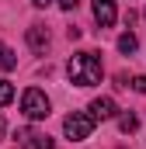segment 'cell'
Listing matches in <instances>:
<instances>
[{
	"mask_svg": "<svg viewBox=\"0 0 146 149\" xmlns=\"http://www.w3.org/2000/svg\"><path fill=\"white\" fill-rule=\"evenodd\" d=\"M94 17H98V24H101V28H111V24H115V17H118L115 0H94Z\"/></svg>",
	"mask_w": 146,
	"mask_h": 149,
	"instance_id": "5b68a950",
	"label": "cell"
},
{
	"mask_svg": "<svg viewBox=\"0 0 146 149\" xmlns=\"http://www.w3.org/2000/svg\"><path fill=\"white\" fill-rule=\"evenodd\" d=\"M14 142H18V149H52V139L45 132H35V128H18Z\"/></svg>",
	"mask_w": 146,
	"mask_h": 149,
	"instance_id": "277c9868",
	"label": "cell"
},
{
	"mask_svg": "<svg viewBox=\"0 0 146 149\" xmlns=\"http://www.w3.org/2000/svg\"><path fill=\"white\" fill-rule=\"evenodd\" d=\"M66 73H70V83H77V87H94V83H101L105 66L94 52H77L66 63Z\"/></svg>",
	"mask_w": 146,
	"mask_h": 149,
	"instance_id": "6da1fadb",
	"label": "cell"
},
{
	"mask_svg": "<svg viewBox=\"0 0 146 149\" xmlns=\"http://www.w3.org/2000/svg\"><path fill=\"white\" fill-rule=\"evenodd\" d=\"M28 45H32L35 52H45V49H49V31H45L42 24H32V28H28Z\"/></svg>",
	"mask_w": 146,
	"mask_h": 149,
	"instance_id": "8992f818",
	"label": "cell"
},
{
	"mask_svg": "<svg viewBox=\"0 0 146 149\" xmlns=\"http://www.w3.org/2000/svg\"><path fill=\"white\" fill-rule=\"evenodd\" d=\"M21 111L28 114L32 121H38V118H49V111H52V104H49V97L38 90V87H28L25 94H21Z\"/></svg>",
	"mask_w": 146,
	"mask_h": 149,
	"instance_id": "3957f363",
	"label": "cell"
},
{
	"mask_svg": "<svg viewBox=\"0 0 146 149\" xmlns=\"http://www.w3.org/2000/svg\"><path fill=\"white\" fill-rule=\"evenodd\" d=\"M91 111H94V118H115L118 108H115L111 97H98V101H91Z\"/></svg>",
	"mask_w": 146,
	"mask_h": 149,
	"instance_id": "52a82bcc",
	"label": "cell"
},
{
	"mask_svg": "<svg viewBox=\"0 0 146 149\" xmlns=\"http://www.w3.org/2000/svg\"><path fill=\"white\" fill-rule=\"evenodd\" d=\"M136 125H139V121H136V114H132V111L118 118V128H122V132H136Z\"/></svg>",
	"mask_w": 146,
	"mask_h": 149,
	"instance_id": "8fae6325",
	"label": "cell"
},
{
	"mask_svg": "<svg viewBox=\"0 0 146 149\" xmlns=\"http://www.w3.org/2000/svg\"><path fill=\"white\" fill-rule=\"evenodd\" d=\"M94 125H98L94 111H73V114H66V121H63V132L70 135L73 142H80V139H87V135L94 132Z\"/></svg>",
	"mask_w": 146,
	"mask_h": 149,
	"instance_id": "7a4b0ae2",
	"label": "cell"
},
{
	"mask_svg": "<svg viewBox=\"0 0 146 149\" xmlns=\"http://www.w3.org/2000/svg\"><path fill=\"white\" fill-rule=\"evenodd\" d=\"M32 3H35V7H49L52 0H32Z\"/></svg>",
	"mask_w": 146,
	"mask_h": 149,
	"instance_id": "5bb4252c",
	"label": "cell"
},
{
	"mask_svg": "<svg viewBox=\"0 0 146 149\" xmlns=\"http://www.w3.org/2000/svg\"><path fill=\"white\" fill-rule=\"evenodd\" d=\"M0 139H4V118H0Z\"/></svg>",
	"mask_w": 146,
	"mask_h": 149,
	"instance_id": "9a60e30c",
	"label": "cell"
},
{
	"mask_svg": "<svg viewBox=\"0 0 146 149\" xmlns=\"http://www.w3.org/2000/svg\"><path fill=\"white\" fill-rule=\"evenodd\" d=\"M77 3H80V0H59V7H63V10H77Z\"/></svg>",
	"mask_w": 146,
	"mask_h": 149,
	"instance_id": "4fadbf2b",
	"label": "cell"
},
{
	"mask_svg": "<svg viewBox=\"0 0 146 149\" xmlns=\"http://www.w3.org/2000/svg\"><path fill=\"white\" fill-rule=\"evenodd\" d=\"M136 45H139V42H136V35H132V31H125V35L118 38V49H122L125 56H132V52H136Z\"/></svg>",
	"mask_w": 146,
	"mask_h": 149,
	"instance_id": "ba28073f",
	"label": "cell"
},
{
	"mask_svg": "<svg viewBox=\"0 0 146 149\" xmlns=\"http://www.w3.org/2000/svg\"><path fill=\"white\" fill-rule=\"evenodd\" d=\"M11 101H14V87H11L7 80H0V108H4V104H11Z\"/></svg>",
	"mask_w": 146,
	"mask_h": 149,
	"instance_id": "30bf717a",
	"label": "cell"
},
{
	"mask_svg": "<svg viewBox=\"0 0 146 149\" xmlns=\"http://www.w3.org/2000/svg\"><path fill=\"white\" fill-rule=\"evenodd\" d=\"M132 87H136L139 94H146V76H136V80H132Z\"/></svg>",
	"mask_w": 146,
	"mask_h": 149,
	"instance_id": "7c38bea8",
	"label": "cell"
},
{
	"mask_svg": "<svg viewBox=\"0 0 146 149\" xmlns=\"http://www.w3.org/2000/svg\"><path fill=\"white\" fill-rule=\"evenodd\" d=\"M18 66V59H14V52L7 49V45H0V70H14Z\"/></svg>",
	"mask_w": 146,
	"mask_h": 149,
	"instance_id": "9c48e42d",
	"label": "cell"
}]
</instances>
